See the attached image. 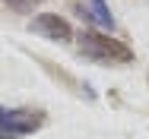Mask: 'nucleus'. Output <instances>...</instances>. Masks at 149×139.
<instances>
[{"label": "nucleus", "instance_id": "obj_3", "mask_svg": "<svg viewBox=\"0 0 149 139\" xmlns=\"http://www.w3.org/2000/svg\"><path fill=\"white\" fill-rule=\"evenodd\" d=\"M29 28L35 35H41V38H48V41H60V44H67V41L73 38L70 22H67L63 16H57V13H38Z\"/></svg>", "mask_w": 149, "mask_h": 139}, {"label": "nucleus", "instance_id": "obj_2", "mask_svg": "<svg viewBox=\"0 0 149 139\" xmlns=\"http://www.w3.org/2000/svg\"><path fill=\"white\" fill-rule=\"evenodd\" d=\"M45 127V111L38 108H0V139H26Z\"/></svg>", "mask_w": 149, "mask_h": 139}, {"label": "nucleus", "instance_id": "obj_5", "mask_svg": "<svg viewBox=\"0 0 149 139\" xmlns=\"http://www.w3.org/2000/svg\"><path fill=\"white\" fill-rule=\"evenodd\" d=\"M13 10H19V13H29V10H35V6H41L45 0H6Z\"/></svg>", "mask_w": 149, "mask_h": 139}, {"label": "nucleus", "instance_id": "obj_1", "mask_svg": "<svg viewBox=\"0 0 149 139\" xmlns=\"http://www.w3.org/2000/svg\"><path fill=\"white\" fill-rule=\"evenodd\" d=\"M76 44H79V54L95 60V63H130L133 60V51L124 41L102 35V32H92V28L76 35Z\"/></svg>", "mask_w": 149, "mask_h": 139}, {"label": "nucleus", "instance_id": "obj_4", "mask_svg": "<svg viewBox=\"0 0 149 139\" xmlns=\"http://www.w3.org/2000/svg\"><path fill=\"white\" fill-rule=\"evenodd\" d=\"M92 10H95L92 16H95V19H98L102 26L114 28V19H111V13H108V3H105V0H92Z\"/></svg>", "mask_w": 149, "mask_h": 139}]
</instances>
